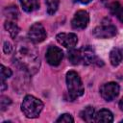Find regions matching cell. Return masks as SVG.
<instances>
[{"instance_id":"obj_1","label":"cell","mask_w":123,"mask_h":123,"mask_svg":"<svg viewBox=\"0 0 123 123\" xmlns=\"http://www.w3.org/2000/svg\"><path fill=\"white\" fill-rule=\"evenodd\" d=\"M33 43L29 38L18 40L13 56L14 63L30 74L37 72L40 64L38 52Z\"/></svg>"},{"instance_id":"obj_2","label":"cell","mask_w":123,"mask_h":123,"mask_svg":"<svg viewBox=\"0 0 123 123\" xmlns=\"http://www.w3.org/2000/svg\"><path fill=\"white\" fill-rule=\"evenodd\" d=\"M43 109V103L33 95H26L21 103V111L28 118L37 117Z\"/></svg>"},{"instance_id":"obj_3","label":"cell","mask_w":123,"mask_h":123,"mask_svg":"<svg viewBox=\"0 0 123 123\" xmlns=\"http://www.w3.org/2000/svg\"><path fill=\"white\" fill-rule=\"evenodd\" d=\"M66 85L71 100H75L84 94V86L77 72L71 70L66 73Z\"/></svg>"},{"instance_id":"obj_4","label":"cell","mask_w":123,"mask_h":123,"mask_svg":"<svg viewBox=\"0 0 123 123\" xmlns=\"http://www.w3.org/2000/svg\"><path fill=\"white\" fill-rule=\"evenodd\" d=\"M119 93V86L115 82H109L100 87V94L106 101H111L117 97Z\"/></svg>"},{"instance_id":"obj_5","label":"cell","mask_w":123,"mask_h":123,"mask_svg":"<svg viewBox=\"0 0 123 123\" xmlns=\"http://www.w3.org/2000/svg\"><path fill=\"white\" fill-rule=\"evenodd\" d=\"M46 31L44 29V27L42 26V24L37 22L34 23L28 32V38L30 40H32L34 43H38L43 41L46 38Z\"/></svg>"},{"instance_id":"obj_6","label":"cell","mask_w":123,"mask_h":123,"mask_svg":"<svg viewBox=\"0 0 123 123\" xmlns=\"http://www.w3.org/2000/svg\"><path fill=\"white\" fill-rule=\"evenodd\" d=\"M88 22H89L88 12L86 11L81 10V11H78L74 14V16L71 20V26H72L73 29L83 30L87 26Z\"/></svg>"},{"instance_id":"obj_7","label":"cell","mask_w":123,"mask_h":123,"mask_svg":"<svg viewBox=\"0 0 123 123\" xmlns=\"http://www.w3.org/2000/svg\"><path fill=\"white\" fill-rule=\"evenodd\" d=\"M47 62L50 65L53 66H57L61 63L62 58H63V52L61 48L57 47V46H49L46 54H45Z\"/></svg>"},{"instance_id":"obj_8","label":"cell","mask_w":123,"mask_h":123,"mask_svg":"<svg viewBox=\"0 0 123 123\" xmlns=\"http://www.w3.org/2000/svg\"><path fill=\"white\" fill-rule=\"evenodd\" d=\"M116 35V28L111 24H103L93 30V36L97 38H110Z\"/></svg>"},{"instance_id":"obj_9","label":"cell","mask_w":123,"mask_h":123,"mask_svg":"<svg viewBox=\"0 0 123 123\" xmlns=\"http://www.w3.org/2000/svg\"><path fill=\"white\" fill-rule=\"evenodd\" d=\"M56 39L65 48H73L78 42L77 35L74 33H60L56 36Z\"/></svg>"},{"instance_id":"obj_10","label":"cell","mask_w":123,"mask_h":123,"mask_svg":"<svg viewBox=\"0 0 123 123\" xmlns=\"http://www.w3.org/2000/svg\"><path fill=\"white\" fill-rule=\"evenodd\" d=\"M80 53H81V62H83L84 64L87 65V64L96 62L97 58H96L94 50L91 47L85 46L80 49Z\"/></svg>"},{"instance_id":"obj_11","label":"cell","mask_w":123,"mask_h":123,"mask_svg":"<svg viewBox=\"0 0 123 123\" xmlns=\"http://www.w3.org/2000/svg\"><path fill=\"white\" fill-rule=\"evenodd\" d=\"M94 121L95 122H104V123L112 122L113 121V114L110 110L102 109L95 113Z\"/></svg>"},{"instance_id":"obj_12","label":"cell","mask_w":123,"mask_h":123,"mask_svg":"<svg viewBox=\"0 0 123 123\" xmlns=\"http://www.w3.org/2000/svg\"><path fill=\"white\" fill-rule=\"evenodd\" d=\"M123 60V50L120 48H114L110 53V62L111 65L117 66Z\"/></svg>"},{"instance_id":"obj_13","label":"cell","mask_w":123,"mask_h":123,"mask_svg":"<svg viewBox=\"0 0 123 123\" xmlns=\"http://www.w3.org/2000/svg\"><path fill=\"white\" fill-rule=\"evenodd\" d=\"M20 4L26 12H32L39 7L38 0H20Z\"/></svg>"},{"instance_id":"obj_14","label":"cell","mask_w":123,"mask_h":123,"mask_svg":"<svg viewBox=\"0 0 123 123\" xmlns=\"http://www.w3.org/2000/svg\"><path fill=\"white\" fill-rule=\"evenodd\" d=\"M80 115H81V118L84 121H86V122H92V121H94V116H95L94 109L91 106H87V107H86L80 112Z\"/></svg>"},{"instance_id":"obj_15","label":"cell","mask_w":123,"mask_h":123,"mask_svg":"<svg viewBox=\"0 0 123 123\" xmlns=\"http://www.w3.org/2000/svg\"><path fill=\"white\" fill-rule=\"evenodd\" d=\"M5 29L9 32L11 37H13V38L17 36V34L19 32V27L14 22V20H7L5 22Z\"/></svg>"},{"instance_id":"obj_16","label":"cell","mask_w":123,"mask_h":123,"mask_svg":"<svg viewBox=\"0 0 123 123\" xmlns=\"http://www.w3.org/2000/svg\"><path fill=\"white\" fill-rule=\"evenodd\" d=\"M68 60L72 64H79L81 62V53L80 49H71L68 52Z\"/></svg>"},{"instance_id":"obj_17","label":"cell","mask_w":123,"mask_h":123,"mask_svg":"<svg viewBox=\"0 0 123 123\" xmlns=\"http://www.w3.org/2000/svg\"><path fill=\"white\" fill-rule=\"evenodd\" d=\"M60 5V0H46V7L48 14H54Z\"/></svg>"},{"instance_id":"obj_18","label":"cell","mask_w":123,"mask_h":123,"mask_svg":"<svg viewBox=\"0 0 123 123\" xmlns=\"http://www.w3.org/2000/svg\"><path fill=\"white\" fill-rule=\"evenodd\" d=\"M5 12L7 16L9 17V20H15L18 17V11L16 7H9L5 10Z\"/></svg>"},{"instance_id":"obj_19","label":"cell","mask_w":123,"mask_h":123,"mask_svg":"<svg viewBox=\"0 0 123 123\" xmlns=\"http://www.w3.org/2000/svg\"><path fill=\"white\" fill-rule=\"evenodd\" d=\"M56 122H58V123H73L74 122V119L71 116V114H69V113H63V114H62L56 120Z\"/></svg>"},{"instance_id":"obj_20","label":"cell","mask_w":123,"mask_h":123,"mask_svg":"<svg viewBox=\"0 0 123 123\" xmlns=\"http://www.w3.org/2000/svg\"><path fill=\"white\" fill-rule=\"evenodd\" d=\"M12 100L10 98H8L7 96H1L0 97V108L1 111H5L9 105H11Z\"/></svg>"},{"instance_id":"obj_21","label":"cell","mask_w":123,"mask_h":123,"mask_svg":"<svg viewBox=\"0 0 123 123\" xmlns=\"http://www.w3.org/2000/svg\"><path fill=\"white\" fill-rule=\"evenodd\" d=\"M12 70L10 68L4 66L3 64L1 65V79H3V80L8 79V78H10L12 76Z\"/></svg>"},{"instance_id":"obj_22","label":"cell","mask_w":123,"mask_h":123,"mask_svg":"<svg viewBox=\"0 0 123 123\" xmlns=\"http://www.w3.org/2000/svg\"><path fill=\"white\" fill-rule=\"evenodd\" d=\"M12 44H11L9 41H6V42L4 43V46H3V50H4V52H5L6 54H9V53L12 52Z\"/></svg>"},{"instance_id":"obj_23","label":"cell","mask_w":123,"mask_h":123,"mask_svg":"<svg viewBox=\"0 0 123 123\" xmlns=\"http://www.w3.org/2000/svg\"><path fill=\"white\" fill-rule=\"evenodd\" d=\"M115 14L117 15L118 19L123 23V6H120V7L118 8V10H117V12H116Z\"/></svg>"},{"instance_id":"obj_24","label":"cell","mask_w":123,"mask_h":123,"mask_svg":"<svg viewBox=\"0 0 123 123\" xmlns=\"http://www.w3.org/2000/svg\"><path fill=\"white\" fill-rule=\"evenodd\" d=\"M7 87H8V86H7L6 83H5V80L1 79V91H4V90H5Z\"/></svg>"},{"instance_id":"obj_25","label":"cell","mask_w":123,"mask_h":123,"mask_svg":"<svg viewBox=\"0 0 123 123\" xmlns=\"http://www.w3.org/2000/svg\"><path fill=\"white\" fill-rule=\"evenodd\" d=\"M92 0H73V2L75 3H81V4H87L89 2H91Z\"/></svg>"},{"instance_id":"obj_26","label":"cell","mask_w":123,"mask_h":123,"mask_svg":"<svg viewBox=\"0 0 123 123\" xmlns=\"http://www.w3.org/2000/svg\"><path fill=\"white\" fill-rule=\"evenodd\" d=\"M119 108H120V110L123 111V97L120 99V101H119Z\"/></svg>"},{"instance_id":"obj_27","label":"cell","mask_w":123,"mask_h":123,"mask_svg":"<svg viewBox=\"0 0 123 123\" xmlns=\"http://www.w3.org/2000/svg\"><path fill=\"white\" fill-rule=\"evenodd\" d=\"M120 122H121V123H123V120H121V121H120Z\"/></svg>"}]
</instances>
